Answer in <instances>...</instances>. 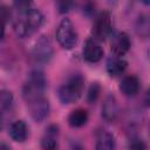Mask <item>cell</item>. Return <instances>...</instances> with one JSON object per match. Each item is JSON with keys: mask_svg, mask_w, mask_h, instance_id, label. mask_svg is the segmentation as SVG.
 I'll use <instances>...</instances> for the list:
<instances>
[{"mask_svg": "<svg viewBox=\"0 0 150 150\" xmlns=\"http://www.w3.org/2000/svg\"><path fill=\"white\" fill-rule=\"evenodd\" d=\"M12 18L13 29L15 34L21 39L33 35L43 22L42 13L38 8H34L32 2L29 1L14 2L12 9Z\"/></svg>", "mask_w": 150, "mask_h": 150, "instance_id": "cell-1", "label": "cell"}, {"mask_svg": "<svg viewBox=\"0 0 150 150\" xmlns=\"http://www.w3.org/2000/svg\"><path fill=\"white\" fill-rule=\"evenodd\" d=\"M84 89V79L81 74L70 75L59 88V98L64 104L76 102Z\"/></svg>", "mask_w": 150, "mask_h": 150, "instance_id": "cell-2", "label": "cell"}, {"mask_svg": "<svg viewBox=\"0 0 150 150\" xmlns=\"http://www.w3.org/2000/svg\"><path fill=\"white\" fill-rule=\"evenodd\" d=\"M46 87H47V80L45 74L39 69L30 71L27 77V81L22 87V96L25 101L29 103L36 98L43 97Z\"/></svg>", "mask_w": 150, "mask_h": 150, "instance_id": "cell-3", "label": "cell"}, {"mask_svg": "<svg viewBox=\"0 0 150 150\" xmlns=\"http://www.w3.org/2000/svg\"><path fill=\"white\" fill-rule=\"evenodd\" d=\"M56 40L64 49H71L77 42V33L69 19H62L56 29Z\"/></svg>", "mask_w": 150, "mask_h": 150, "instance_id": "cell-4", "label": "cell"}, {"mask_svg": "<svg viewBox=\"0 0 150 150\" xmlns=\"http://www.w3.org/2000/svg\"><path fill=\"white\" fill-rule=\"evenodd\" d=\"M112 32V23H111V16L109 12L103 11L98 13L95 16L93 28H91V39L96 40L97 42L104 41L107 38L111 35Z\"/></svg>", "mask_w": 150, "mask_h": 150, "instance_id": "cell-5", "label": "cell"}, {"mask_svg": "<svg viewBox=\"0 0 150 150\" xmlns=\"http://www.w3.org/2000/svg\"><path fill=\"white\" fill-rule=\"evenodd\" d=\"M53 54H54V50H53V45L50 39L47 35H41L36 40L33 47L32 55L34 60L39 63H48L52 60Z\"/></svg>", "mask_w": 150, "mask_h": 150, "instance_id": "cell-6", "label": "cell"}, {"mask_svg": "<svg viewBox=\"0 0 150 150\" xmlns=\"http://www.w3.org/2000/svg\"><path fill=\"white\" fill-rule=\"evenodd\" d=\"M130 46H131L130 38L127 33L118 32L111 36L110 47H111V52H112L114 56H117V57L124 56L129 52Z\"/></svg>", "mask_w": 150, "mask_h": 150, "instance_id": "cell-7", "label": "cell"}, {"mask_svg": "<svg viewBox=\"0 0 150 150\" xmlns=\"http://www.w3.org/2000/svg\"><path fill=\"white\" fill-rule=\"evenodd\" d=\"M27 104H28L29 114L35 122L43 121L49 114V102L45 96L36 98V100H34Z\"/></svg>", "mask_w": 150, "mask_h": 150, "instance_id": "cell-8", "label": "cell"}, {"mask_svg": "<svg viewBox=\"0 0 150 150\" xmlns=\"http://www.w3.org/2000/svg\"><path fill=\"white\" fill-rule=\"evenodd\" d=\"M82 54L86 61L90 63H96L103 57V49L100 42H97L94 39H88L83 45Z\"/></svg>", "mask_w": 150, "mask_h": 150, "instance_id": "cell-9", "label": "cell"}, {"mask_svg": "<svg viewBox=\"0 0 150 150\" xmlns=\"http://www.w3.org/2000/svg\"><path fill=\"white\" fill-rule=\"evenodd\" d=\"M102 117L107 122H115L120 116V107L117 103V100L114 95H108L102 104L101 108Z\"/></svg>", "mask_w": 150, "mask_h": 150, "instance_id": "cell-10", "label": "cell"}, {"mask_svg": "<svg viewBox=\"0 0 150 150\" xmlns=\"http://www.w3.org/2000/svg\"><path fill=\"white\" fill-rule=\"evenodd\" d=\"M59 134H60L59 125L56 124L48 125L41 137V149L42 150H56Z\"/></svg>", "mask_w": 150, "mask_h": 150, "instance_id": "cell-11", "label": "cell"}, {"mask_svg": "<svg viewBox=\"0 0 150 150\" xmlns=\"http://www.w3.org/2000/svg\"><path fill=\"white\" fill-rule=\"evenodd\" d=\"M8 135L15 142H25L28 137L27 124L21 120L14 121L13 123H11V125L8 128Z\"/></svg>", "mask_w": 150, "mask_h": 150, "instance_id": "cell-12", "label": "cell"}, {"mask_svg": "<svg viewBox=\"0 0 150 150\" xmlns=\"http://www.w3.org/2000/svg\"><path fill=\"white\" fill-rule=\"evenodd\" d=\"M139 80L135 75H128L124 76L120 83V90L129 97L135 96L139 90Z\"/></svg>", "mask_w": 150, "mask_h": 150, "instance_id": "cell-13", "label": "cell"}, {"mask_svg": "<svg viewBox=\"0 0 150 150\" xmlns=\"http://www.w3.org/2000/svg\"><path fill=\"white\" fill-rule=\"evenodd\" d=\"M116 141L111 132L107 130H101L96 136L95 150H115Z\"/></svg>", "mask_w": 150, "mask_h": 150, "instance_id": "cell-14", "label": "cell"}, {"mask_svg": "<svg viewBox=\"0 0 150 150\" xmlns=\"http://www.w3.org/2000/svg\"><path fill=\"white\" fill-rule=\"evenodd\" d=\"M127 66H128V62L123 57L111 56L110 59H108L105 68H107L108 74L111 77H116L124 73V70L127 69Z\"/></svg>", "mask_w": 150, "mask_h": 150, "instance_id": "cell-15", "label": "cell"}, {"mask_svg": "<svg viewBox=\"0 0 150 150\" xmlns=\"http://www.w3.org/2000/svg\"><path fill=\"white\" fill-rule=\"evenodd\" d=\"M88 111L82 108H77L73 110L68 116V124L73 128H80L83 127L88 122Z\"/></svg>", "mask_w": 150, "mask_h": 150, "instance_id": "cell-16", "label": "cell"}, {"mask_svg": "<svg viewBox=\"0 0 150 150\" xmlns=\"http://www.w3.org/2000/svg\"><path fill=\"white\" fill-rule=\"evenodd\" d=\"M12 105H13V94L7 89H2L0 93V109L2 116L6 115V112L12 109Z\"/></svg>", "mask_w": 150, "mask_h": 150, "instance_id": "cell-17", "label": "cell"}, {"mask_svg": "<svg viewBox=\"0 0 150 150\" xmlns=\"http://www.w3.org/2000/svg\"><path fill=\"white\" fill-rule=\"evenodd\" d=\"M101 94V86L98 82H94L89 86L88 88V91H87V102L88 103H95L98 98Z\"/></svg>", "mask_w": 150, "mask_h": 150, "instance_id": "cell-18", "label": "cell"}, {"mask_svg": "<svg viewBox=\"0 0 150 150\" xmlns=\"http://www.w3.org/2000/svg\"><path fill=\"white\" fill-rule=\"evenodd\" d=\"M137 32L141 36L150 35V20L146 16H141L137 21Z\"/></svg>", "mask_w": 150, "mask_h": 150, "instance_id": "cell-19", "label": "cell"}, {"mask_svg": "<svg viewBox=\"0 0 150 150\" xmlns=\"http://www.w3.org/2000/svg\"><path fill=\"white\" fill-rule=\"evenodd\" d=\"M128 149L129 150H146L148 146L143 139L136 136H132L128 142Z\"/></svg>", "mask_w": 150, "mask_h": 150, "instance_id": "cell-20", "label": "cell"}, {"mask_svg": "<svg viewBox=\"0 0 150 150\" xmlns=\"http://www.w3.org/2000/svg\"><path fill=\"white\" fill-rule=\"evenodd\" d=\"M71 6H73L71 2H66V1H61V2H57L56 4V7H57V9H59L60 13H67V12H69V9H70Z\"/></svg>", "mask_w": 150, "mask_h": 150, "instance_id": "cell-21", "label": "cell"}, {"mask_svg": "<svg viewBox=\"0 0 150 150\" xmlns=\"http://www.w3.org/2000/svg\"><path fill=\"white\" fill-rule=\"evenodd\" d=\"M143 102H144V105H145V107L150 108V88L145 91V94H144V98H143Z\"/></svg>", "mask_w": 150, "mask_h": 150, "instance_id": "cell-22", "label": "cell"}, {"mask_svg": "<svg viewBox=\"0 0 150 150\" xmlns=\"http://www.w3.org/2000/svg\"><path fill=\"white\" fill-rule=\"evenodd\" d=\"M0 150H9V146H8L5 142H2L1 145H0Z\"/></svg>", "mask_w": 150, "mask_h": 150, "instance_id": "cell-23", "label": "cell"}, {"mask_svg": "<svg viewBox=\"0 0 150 150\" xmlns=\"http://www.w3.org/2000/svg\"><path fill=\"white\" fill-rule=\"evenodd\" d=\"M149 134H150V125H149Z\"/></svg>", "mask_w": 150, "mask_h": 150, "instance_id": "cell-24", "label": "cell"}]
</instances>
